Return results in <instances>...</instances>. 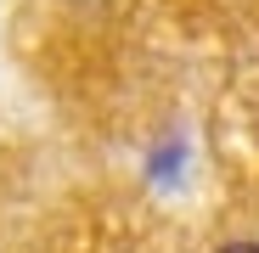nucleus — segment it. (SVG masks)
I'll return each mask as SVG.
<instances>
[{
  "instance_id": "obj_1",
  "label": "nucleus",
  "mask_w": 259,
  "mask_h": 253,
  "mask_svg": "<svg viewBox=\"0 0 259 253\" xmlns=\"http://www.w3.org/2000/svg\"><path fill=\"white\" fill-rule=\"evenodd\" d=\"M220 253H259V242H231V247H220Z\"/></svg>"
}]
</instances>
